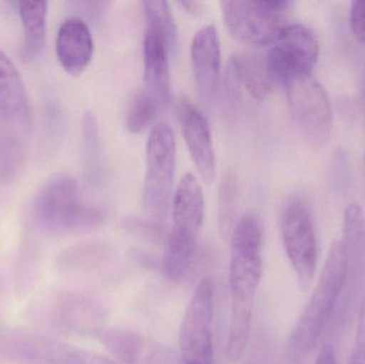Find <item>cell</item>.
Segmentation results:
<instances>
[{
    "label": "cell",
    "instance_id": "cell-25",
    "mask_svg": "<svg viewBox=\"0 0 365 364\" xmlns=\"http://www.w3.org/2000/svg\"><path fill=\"white\" fill-rule=\"evenodd\" d=\"M23 164V147L16 137L0 132V181H14Z\"/></svg>",
    "mask_w": 365,
    "mask_h": 364
},
{
    "label": "cell",
    "instance_id": "cell-15",
    "mask_svg": "<svg viewBox=\"0 0 365 364\" xmlns=\"http://www.w3.org/2000/svg\"><path fill=\"white\" fill-rule=\"evenodd\" d=\"M93 51V38L87 24L79 17L66 19L56 40V53L64 71L78 76L91 61Z\"/></svg>",
    "mask_w": 365,
    "mask_h": 364
},
{
    "label": "cell",
    "instance_id": "cell-31",
    "mask_svg": "<svg viewBox=\"0 0 365 364\" xmlns=\"http://www.w3.org/2000/svg\"><path fill=\"white\" fill-rule=\"evenodd\" d=\"M314 364H336V353L330 344H325L322 348Z\"/></svg>",
    "mask_w": 365,
    "mask_h": 364
},
{
    "label": "cell",
    "instance_id": "cell-5",
    "mask_svg": "<svg viewBox=\"0 0 365 364\" xmlns=\"http://www.w3.org/2000/svg\"><path fill=\"white\" fill-rule=\"evenodd\" d=\"M293 2L287 0H252L221 2L223 21L232 36L253 45L272 44L287 24L283 13Z\"/></svg>",
    "mask_w": 365,
    "mask_h": 364
},
{
    "label": "cell",
    "instance_id": "cell-12",
    "mask_svg": "<svg viewBox=\"0 0 365 364\" xmlns=\"http://www.w3.org/2000/svg\"><path fill=\"white\" fill-rule=\"evenodd\" d=\"M180 120L185 142L197 171L206 183H212L216 173V158L207 120L186 100L180 104Z\"/></svg>",
    "mask_w": 365,
    "mask_h": 364
},
{
    "label": "cell",
    "instance_id": "cell-7",
    "mask_svg": "<svg viewBox=\"0 0 365 364\" xmlns=\"http://www.w3.org/2000/svg\"><path fill=\"white\" fill-rule=\"evenodd\" d=\"M294 118L313 145H326L332 130V109L323 85L311 75L284 83Z\"/></svg>",
    "mask_w": 365,
    "mask_h": 364
},
{
    "label": "cell",
    "instance_id": "cell-4",
    "mask_svg": "<svg viewBox=\"0 0 365 364\" xmlns=\"http://www.w3.org/2000/svg\"><path fill=\"white\" fill-rule=\"evenodd\" d=\"M177 145L173 128L166 122L152 130L147 142V170L143 207L150 220L162 224L167 213L175 175Z\"/></svg>",
    "mask_w": 365,
    "mask_h": 364
},
{
    "label": "cell",
    "instance_id": "cell-27",
    "mask_svg": "<svg viewBox=\"0 0 365 364\" xmlns=\"http://www.w3.org/2000/svg\"><path fill=\"white\" fill-rule=\"evenodd\" d=\"M123 227L128 232L147 241L160 243L164 239V229L162 224L150 219H141L133 216L124 220Z\"/></svg>",
    "mask_w": 365,
    "mask_h": 364
},
{
    "label": "cell",
    "instance_id": "cell-30",
    "mask_svg": "<svg viewBox=\"0 0 365 364\" xmlns=\"http://www.w3.org/2000/svg\"><path fill=\"white\" fill-rule=\"evenodd\" d=\"M351 27L356 40L365 47V1L351 4Z\"/></svg>",
    "mask_w": 365,
    "mask_h": 364
},
{
    "label": "cell",
    "instance_id": "cell-29",
    "mask_svg": "<svg viewBox=\"0 0 365 364\" xmlns=\"http://www.w3.org/2000/svg\"><path fill=\"white\" fill-rule=\"evenodd\" d=\"M349 364H365V297L360 305L359 321Z\"/></svg>",
    "mask_w": 365,
    "mask_h": 364
},
{
    "label": "cell",
    "instance_id": "cell-10",
    "mask_svg": "<svg viewBox=\"0 0 365 364\" xmlns=\"http://www.w3.org/2000/svg\"><path fill=\"white\" fill-rule=\"evenodd\" d=\"M96 338L122 364H182L173 348L135 331L104 327Z\"/></svg>",
    "mask_w": 365,
    "mask_h": 364
},
{
    "label": "cell",
    "instance_id": "cell-16",
    "mask_svg": "<svg viewBox=\"0 0 365 364\" xmlns=\"http://www.w3.org/2000/svg\"><path fill=\"white\" fill-rule=\"evenodd\" d=\"M205 214L203 192L195 175L186 173L180 181L173 200V229L197 236Z\"/></svg>",
    "mask_w": 365,
    "mask_h": 364
},
{
    "label": "cell",
    "instance_id": "cell-6",
    "mask_svg": "<svg viewBox=\"0 0 365 364\" xmlns=\"http://www.w3.org/2000/svg\"><path fill=\"white\" fill-rule=\"evenodd\" d=\"M214 284L208 277L197 284L182 316L180 346L185 364H212Z\"/></svg>",
    "mask_w": 365,
    "mask_h": 364
},
{
    "label": "cell",
    "instance_id": "cell-32",
    "mask_svg": "<svg viewBox=\"0 0 365 364\" xmlns=\"http://www.w3.org/2000/svg\"><path fill=\"white\" fill-rule=\"evenodd\" d=\"M181 4L190 13H197L201 10V4L197 1H182Z\"/></svg>",
    "mask_w": 365,
    "mask_h": 364
},
{
    "label": "cell",
    "instance_id": "cell-9",
    "mask_svg": "<svg viewBox=\"0 0 365 364\" xmlns=\"http://www.w3.org/2000/svg\"><path fill=\"white\" fill-rule=\"evenodd\" d=\"M282 239L298 286L302 292H306L314 281L317 244L312 219L302 204L293 203L285 211Z\"/></svg>",
    "mask_w": 365,
    "mask_h": 364
},
{
    "label": "cell",
    "instance_id": "cell-1",
    "mask_svg": "<svg viewBox=\"0 0 365 364\" xmlns=\"http://www.w3.org/2000/svg\"><path fill=\"white\" fill-rule=\"evenodd\" d=\"M34 220L48 234H83L103 224L105 212L83 202L77 180L60 172L49 177L36 194Z\"/></svg>",
    "mask_w": 365,
    "mask_h": 364
},
{
    "label": "cell",
    "instance_id": "cell-3",
    "mask_svg": "<svg viewBox=\"0 0 365 364\" xmlns=\"http://www.w3.org/2000/svg\"><path fill=\"white\" fill-rule=\"evenodd\" d=\"M263 273L262 228L252 214L240 218L231 233L230 294L231 301L255 303Z\"/></svg>",
    "mask_w": 365,
    "mask_h": 364
},
{
    "label": "cell",
    "instance_id": "cell-20",
    "mask_svg": "<svg viewBox=\"0 0 365 364\" xmlns=\"http://www.w3.org/2000/svg\"><path fill=\"white\" fill-rule=\"evenodd\" d=\"M197 237L173 229L166 239L162 260L163 275L173 282H182L190 271L195 251Z\"/></svg>",
    "mask_w": 365,
    "mask_h": 364
},
{
    "label": "cell",
    "instance_id": "cell-22",
    "mask_svg": "<svg viewBox=\"0 0 365 364\" xmlns=\"http://www.w3.org/2000/svg\"><path fill=\"white\" fill-rule=\"evenodd\" d=\"M237 180L233 171L227 170L221 179L218 190V230L223 239L231 235L235 226L237 207Z\"/></svg>",
    "mask_w": 365,
    "mask_h": 364
},
{
    "label": "cell",
    "instance_id": "cell-17",
    "mask_svg": "<svg viewBox=\"0 0 365 364\" xmlns=\"http://www.w3.org/2000/svg\"><path fill=\"white\" fill-rule=\"evenodd\" d=\"M111 258L113 250L104 241H83L61 250L53 267L60 275L92 274L106 266Z\"/></svg>",
    "mask_w": 365,
    "mask_h": 364
},
{
    "label": "cell",
    "instance_id": "cell-2",
    "mask_svg": "<svg viewBox=\"0 0 365 364\" xmlns=\"http://www.w3.org/2000/svg\"><path fill=\"white\" fill-rule=\"evenodd\" d=\"M349 276V258L343 241L332 244L319 281L289 338L294 358L312 352L331 316Z\"/></svg>",
    "mask_w": 365,
    "mask_h": 364
},
{
    "label": "cell",
    "instance_id": "cell-28",
    "mask_svg": "<svg viewBox=\"0 0 365 364\" xmlns=\"http://www.w3.org/2000/svg\"><path fill=\"white\" fill-rule=\"evenodd\" d=\"M61 364H122L108 357L76 346L66 345Z\"/></svg>",
    "mask_w": 365,
    "mask_h": 364
},
{
    "label": "cell",
    "instance_id": "cell-26",
    "mask_svg": "<svg viewBox=\"0 0 365 364\" xmlns=\"http://www.w3.org/2000/svg\"><path fill=\"white\" fill-rule=\"evenodd\" d=\"M148 27L155 28L166 33L175 42V19L168 2L162 0H148L143 2Z\"/></svg>",
    "mask_w": 365,
    "mask_h": 364
},
{
    "label": "cell",
    "instance_id": "cell-8",
    "mask_svg": "<svg viewBox=\"0 0 365 364\" xmlns=\"http://www.w3.org/2000/svg\"><path fill=\"white\" fill-rule=\"evenodd\" d=\"M319 56L314 32L299 24L285 25L267 53L274 81L284 85L289 79L311 75Z\"/></svg>",
    "mask_w": 365,
    "mask_h": 364
},
{
    "label": "cell",
    "instance_id": "cell-13",
    "mask_svg": "<svg viewBox=\"0 0 365 364\" xmlns=\"http://www.w3.org/2000/svg\"><path fill=\"white\" fill-rule=\"evenodd\" d=\"M175 43L164 32L147 26L143 41L145 79L148 91L162 105L169 104L173 98L168 57Z\"/></svg>",
    "mask_w": 365,
    "mask_h": 364
},
{
    "label": "cell",
    "instance_id": "cell-24",
    "mask_svg": "<svg viewBox=\"0 0 365 364\" xmlns=\"http://www.w3.org/2000/svg\"><path fill=\"white\" fill-rule=\"evenodd\" d=\"M162 106L160 100L147 89L143 90L135 96L130 105L126 119V126L130 132H139L145 130L152 120L158 115V108Z\"/></svg>",
    "mask_w": 365,
    "mask_h": 364
},
{
    "label": "cell",
    "instance_id": "cell-14",
    "mask_svg": "<svg viewBox=\"0 0 365 364\" xmlns=\"http://www.w3.org/2000/svg\"><path fill=\"white\" fill-rule=\"evenodd\" d=\"M193 76L202 95L214 98L220 77L221 49L218 31L214 25H206L195 32L191 43Z\"/></svg>",
    "mask_w": 365,
    "mask_h": 364
},
{
    "label": "cell",
    "instance_id": "cell-19",
    "mask_svg": "<svg viewBox=\"0 0 365 364\" xmlns=\"http://www.w3.org/2000/svg\"><path fill=\"white\" fill-rule=\"evenodd\" d=\"M17 4L24 27L21 57L24 61H32L44 51L46 40L47 2L44 0H24Z\"/></svg>",
    "mask_w": 365,
    "mask_h": 364
},
{
    "label": "cell",
    "instance_id": "cell-21",
    "mask_svg": "<svg viewBox=\"0 0 365 364\" xmlns=\"http://www.w3.org/2000/svg\"><path fill=\"white\" fill-rule=\"evenodd\" d=\"M0 108L6 118L26 117L28 100L19 71L0 49Z\"/></svg>",
    "mask_w": 365,
    "mask_h": 364
},
{
    "label": "cell",
    "instance_id": "cell-11",
    "mask_svg": "<svg viewBox=\"0 0 365 364\" xmlns=\"http://www.w3.org/2000/svg\"><path fill=\"white\" fill-rule=\"evenodd\" d=\"M56 318L64 331L78 336H94L104 328L106 309L93 295L71 291L60 295Z\"/></svg>",
    "mask_w": 365,
    "mask_h": 364
},
{
    "label": "cell",
    "instance_id": "cell-33",
    "mask_svg": "<svg viewBox=\"0 0 365 364\" xmlns=\"http://www.w3.org/2000/svg\"><path fill=\"white\" fill-rule=\"evenodd\" d=\"M0 117H4V115H2L1 108H0Z\"/></svg>",
    "mask_w": 365,
    "mask_h": 364
},
{
    "label": "cell",
    "instance_id": "cell-23",
    "mask_svg": "<svg viewBox=\"0 0 365 364\" xmlns=\"http://www.w3.org/2000/svg\"><path fill=\"white\" fill-rule=\"evenodd\" d=\"M41 256L38 249L26 245L19 251L13 267V281L15 291L19 295L31 292L41 275Z\"/></svg>",
    "mask_w": 365,
    "mask_h": 364
},
{
    "label": "cell",
    "instance_id": "cell-18",
    "mask_svg": "<svg viewBox=\"0 0 365 364\" xmlns=\"http://www.w3.org/2000/svg\"><path fill=\"white\" fill-rule=\"evenodd\" d=\"M232 77L244 85L255 100H263L269 94L274 79L270 72L267 55L257 53H238L231 61Z\"/></svg>",
    "mask_w": 365,
    "mask_h": 364
}]
</instances>
